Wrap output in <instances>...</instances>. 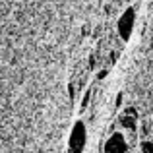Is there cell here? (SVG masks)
<instances>
[{"instance_id":"cell-1","label":"cell","mask_w":153,"mask_h":153,"mask_svg":"<svg viewBox=\"0 0 153 153\" xmlns=\"http://www.w3.org/2000/svg\"><path fill=\"white\" fill-rule=\"evenodd\" d=\"M85 140H87V132H85V124L82 120L74 124L70 132V140H68V153H82L85 147Z\"/></svg>"},{"instance_id":"cell-2","label":"cell","mask_w":153,"mask_h":153,"mask_svg":"<svg viewBox=\"0 0 153 153\" xmlns=\"http://www.w3.org/2000/svg\"><path fill=\"white\" fill-rule=\"evenodd\" d=\"M134 23H136V8H128L118 19V33L124 41H128L132 35V29H134Z\"/></svg>"},{"instance_id":"cell-3","label":"cell","mask_w":153,"mask_h":153,"mask_svg":"<svg viewBox=\"0 0 153 153\" xmlns=\"http://www.w3.org/2000/svg\"><path fill=\"white\" fill-rule=\"evenodd\" d=\"M128 151V146H126V140H124L122 134H112L111 138L107 140L103 147V153H126Z\"/></svg>"},{"instance_id":"cell-4","label":"cell","mask_w":153,"mask_h":153,"mask_svg":"<svg viewBox=\"0 0 153 153\" xmlns=\"http://www.w3.org/2000/svg\"><path fill=\"white\" fill-rule=\"evenodd\" d=\"M120 126H124L126 130H130V132H136V116L124 114L122 118H120Z\"/></svg>"},{"instance_id":"cell-5","label":"cell","mask_w":153,"mask_h":153,"mask_svg":"<svg viewBox=\"0 0 153 153\" xmlns=\"http://www.w3.org/2000/svg\"><path fill=\"white\" fill-rule=\"evenodd\" d=\"M140 149H142V153H153V142H149V140L142 142L140 143Z\"/></svg>"},{"instance_id":"cell-6","label":"cell","mask_w":153,"mask_h":153,"mask_svg":"<svg viewBox=\"0 0 153 153\" xmlns=\"http://www.w3.org/2000/svg\"><path fill=\"white\" fill-rule=\"evenodd\" d=\"M126 153H130V151H126Z\"/></svg>"}]
</instances>
